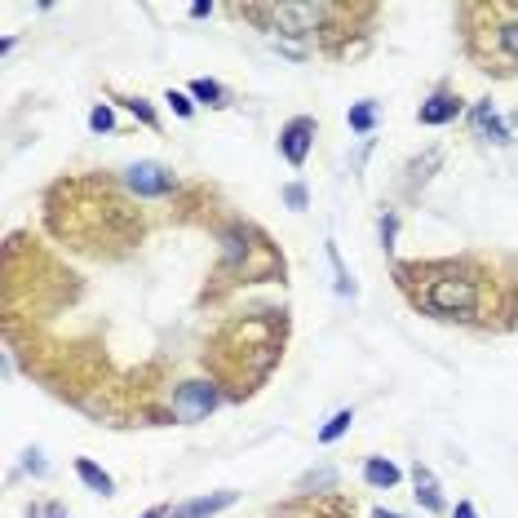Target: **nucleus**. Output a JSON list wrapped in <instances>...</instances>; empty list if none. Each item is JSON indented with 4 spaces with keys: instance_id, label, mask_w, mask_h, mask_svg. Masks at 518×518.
Segmentation results:
<instances>
[{
    "instance_id": "c85d7f7f",
    "label": "nucleus",
    "mask_w": 518,
    "mask_h": 518,
    "mask_svg": "<svg viewBox=\"0 0 518 518\" xmlns=\"http://www.w3.org/2000/svg\"><path fill=\"white\" fill-rule=\"evenodd\" d=\"M49 518H67L62 514V506H49Z\"/></svg>"
},
{
    "instance_id": "a878e982",
    "label": "nucleus",
    "mask_w": 518,
    "mask_h": 518,
    "mask_svg": "<svg viewBox=\"0 0 518 518\" xmlns=\"http://www.w3.org/2000/svg\"><path fill=\"white\" fill-rule=\"evenodd\" d=\"M452 518H479V510H475L470 501H457V510H452Z\"/></svg>"
},
{
    "instance_id": "423d86ee",
    "label": "nucleus",
    "mask_w": 518,
    "mask_h": 518,
    "mask_svg": "<svg viewBox=\"0 0 518 518\" xmlns=\"http://www.w3.org/2000/svg\"><path fill=\"white\" fill-rule=\"evenodd\" d=\"M271 518H355V501H346L337 492H319V497H297V501L279 506Z\"/></svg>"
},
{
    "instance_id": "5701e85b",
    "label": "nucleus",
    "mask_w": 518,
    "mask_h": 518,
    "mask_svg": "<svg viewBox=\"0 0 518 518\" xmlns=\"http://www.w3.org/2000/svg\"><path fill=\"white\" fill-rule=\"evenodd\" d=\"M169 106H173V111L182 115V120H191V115H195V106H191V98H186V93H177V89H169Z\"/></svg>"
},
{
    "instance_id": "393cba45",
    "label": "nucleus",
    "mask_w": 518,
    "mask_h": 518,
    "mask_svg": "<svg viewBox=\"0 0 518 518\" xmlns=\"http://www.w3.org/2000/svg\"><path fill=\"white\" fill-rule=\"evenodd\" d=\"M22 466H27V475H35V479L44 475V461H40V452H27V461H22Z\"/></svg>"
},
{
    "instance_id": "c756f323",
    "label": "nucleus",
    "mask_w": 518,
    "mask_h": 518,
    "mask_svg": "<svg viewBox=\"0 0 518 518\" xmlns=\"http://www.w3.org/2000/svg\"><path fill=\"white\" fill-rule=\"evenodd\" d=\"M373 518H404V514H390V510H377Z\"/></svg>"
},
{
    "instance_id": "bb28decb",
    "label": "nucleus",
    "mask_w": 518,
    "mask_h": 518,
    "mask_svg": "<svg viewBox=\"0 0 518 518\" xmlns=\"http://www.w3.org/2000/svg\"><path fill=\"white\" fill-rule=\"evenodd\" d=\"M208 13H213V4H204V0H200V4H191V18H208Z\"/></svg>"
},
{
    "instance_id": "cd10ccee",
    "label": "nucleus",
    "mask_w": 518,
    "mask_h": 518,
    "mask_svg": "<svg viewBox=\"0 0 518 518\" xmlns=\"http://www.w3.org/2000/svg\"><path fill=\"white\" fill-rule=\"evenodd\" d=\"M142 518H169V510H146Z\"/></svg>"
},
{
    "instance_id": "20e7f679",
    "label": "nucleus",
    "mask_w": 518,
    "mask_h": 518,
    "mask_svg": "<svg viewBox=\"0 0 518 518\" xmlns=\"http://www.w3.org/2000/svg\"><path fill=\"white\" fill-rule=\"evenodd\" d=\"M271 279H284V257L271 244V235L257 231L253 222H231L222 231V262L213 271L208 297L222 302L226 293H235L244 284H271Z\"/></svg>"
},
{
    "instance_id": "f8f14e48",
    "label": "nucleus",
    "mask_w": 518,
    "mask_h": 518,
    "mask_svg": "<svg viewBox=\"0 0 518 518\" xmlns=\"http://www.w3.org/2000/svg\"><path fill=\"white\" fill-rule=\"evenodd\" d=\"M412 488H417V501H421L430 514H443V510H448V501H443V492H439V483H435V475H430L426 466H412Z\"/></svg>"
},
{
    "instance_id": "6ab92c4d",
    "label": "nucleus",
    "mask_w": 518,
    "mask_h": 518,
    "mask_svg": "<svg viewBox=\"0 0 518 518\" xmlns=\"http://www.w3.org/2000/svg\"><path fill=\"white\" fill-rule=\"evenodd\" d=\"M328 262H333V275H337V293H341V297H355V284H350V275H346V266H341L337 244H328Z\"/></svg>"
},
{
    "instance_id": "9b49d317",
    "label": "nucleus",
    "mask_w": 518,
    "mask_h": 518,
    "mask_svg": "<svg viewBox=\"0 0 518 518\" xmlns=\"http://www.w3.org/2000/svg\"><path fill=\"white\" fill-rule=\"evenodd\" d=\"M231 506H235V492H208V497L173 506L169 518H213V514H222V510H231Z\"/></svg>"
},
{
    "instance_id": "dca6fc26",
    "label": "nucleus",
    "mask_w": 518,
    "mask_h": 518,
    "mask_svg": "<svg viewBox=\"0 0 518 518\" xmlns=\"http://www.w3.org/2000/svg\"><path fill=\"white\" fill-rule=\"evenodd\" d=\"M191 98H200L208 106H226V89L217 80H191Z\"/></svg>"
},
{
    "instance_id": "aec40b11",
    "label": "nucleus",
    "mask_w": 518,
    "mask_h": 518,
    "mask_svg": "<svg viewBox=\"0 0 518 518\" xmlns=\"http://www.w3.org/2000/svg\"><path fill=\"white\" fill-rule=\"evenodd\" d=\"M124 106H129V111H133V115H137L146 129H160V115L151 111V102H146V98H124Z\"/></svg>"
},
{
    "instance_id": "39448f33",
    "label": "nucleus",
    "mask_w": 518,
    "mask_h": 518,
    "mask_svg": "<svg viewBox=\"0 0 518 518\" xmlns=\"http://www.w3.org/2000/svg\"><path fill=\"white\" fill-rule=\"evenodd\" d=\"M461 40L466 58L479 71L514 75L518 71V4H461Z\"/></svg>"
},
{
    "instance_id": "a211bd4d",
    "label": "nucleus",
    "mask_w": 518,
    "mask_h": 518,
    "mask_svg": "<svg viewBox=\"0 0 518 518\" xmlns=\"http://www.w3.org/2000/svg\"><path fill=\"white\" fill-rule=\"evenodd\" d=\"M346 120H350V129H355V133H373V120H377V102H355Z\"/></svg>"
},
{
    "instance_id": "4468645a",
    "label": "nucleus",
    "mask_w": 518,
    "mask_h": 518,
    "mask_svg": "<svg viewBox=\"0 0 518 518\" xmlns=\"http://www.w3.org/2000/svg\"><path fill=\"white\" fill-rule=\"evenodd\" d=\"M364 479H368V488H377V492H390L404 475H399V466L395 461H386V457H373L368 466H364Z\"/></svg>"
},
{
    "instance_id": "0eeeda50",
    "label": "nucleus",
    "mask_w": 518,
    "mask_h": 518,
    "mask_svg": "<svg viewBox=\"0 0 518 518\" xmlns=\"http://www.w3.org/2000/svg\"><path fill=\"white\" fill-rule=\"evenodd\" d=\"M217 399H222V390H217L213 381H182V386L173 390L169 408H173L177 417H186V421H200V417H208V412L217 408Z\"/></svg>"
},
{
    "instance_id": "412c9836",
    "label": "nucleus",
    "mask_w": 518,
    "mask_h": 518,
    "mask_svg": "<svg viewBox=\"0 0 518 518\" xmlns=\"http://www.w3.org/2000/svg\"><path fill=\"white\" fill-rule=\"evenodd\" d=\"M89 129H93V133H111V129H115V115H111V106H106V102L89 111Z\"/></svg>"
},
{
    "instance_id": "f3484780",
    "label": "nucleus",
    "mask_w": 518,
    "mask_h": 518,
    "mask_svg": "<svg viewBox=\"0 0 518 518\" xmlns=\"http://www.w3.org/2000/svg\"><path fill=\"white\" fill-rule=\"evenodd\" d=\"M350 421H355V412H350V408L333 412V417H328V426L319 430V443H337V439H341V435L350 430Z\"/></svg>"
},
{
    "instance_id": "2eb2a0df",
    "label": "nucleus",
    "mask_w": 518,
    "mask_h": 518,
    "mask_svg": "<svg viewBox=\"0 0 518 518\" xmlns=\"http://www.w3.org/2000/svg\"><path fill=\"white\" fill-rule=\"evenodd\" d=\"M75 475H80V483L89 488V492H102V497H111L115 492V483H111V475L102 470V466H93V461H75Z\"/></svg>"
},
{
    "instance_id": "6e6552de",
    "label": "nucleus",
    "mask_w": 518,
    "mask_h": 518,
    "mask_svg": "<svg viewBox=\"0 0 518 518\" xmlns=\"http://www.w3.org/2000/svg\"><path fill=\"white\" fill-rule=\"evenodd\" d=\"M315 133H319V124H315L310 115H293V120L279 129V151H284V160H288L293 169L306 164V155H310V146H315Z\"/></svg>"
},
{
    "instance_id": "1a4fd4ad",
    "label": "nucleus",
    "mask_w": 518,
    "mask_h": 518,
    "mask_svg": "<svg viewBox=\"0 0 518 518\" xmlns=\"http://www.w3.org/2000/svg\"><path fill=\"white\" fill-rule=\"evenodd\" d=\"M124 182H129V191H133V195H142V200L173 195V173H169L164 164H151V160L133 164V169L124 173Z\"/></svg>"
},
{
    "instance_id": "4be33fe9",
    "label": "nucleus",
    "mask_w": 518,
    "mask_h": 518,
    "mask_svg": "<svg viewBox=\"0 0 518 518\" xmlns=\"http://www.w3.org/2000/svg\"><path fill=\"white\" fill-rule=\"evenodd\" d=\"M284 204L302 213V208L310 204V195H306V186H302V182H288V186H284Z\"/></svg>"
},
{
    "instance_id": "b1692460",
    "label": "nucleus",
    "mask_w": 518,
    "mask_h": 518,
    "mask_svg": "<svg viewBox=\"0 0 518 518\" xmlns=\"http://www.w3.org/2000/svg\"><path fill=\"white\" fill-rule=\"evenodd\" d=\"M395 231H399V217L386 213V217H381V248H386V253L395 248Z\"/></svg>"
},
{
    "instance_id": "ddd939ff",
    "label": "nucleus",
    "mask_w": 518,
    "mask_h": 518,
    "mask_svg": "<svg viewBox=\"0 0 518 518\" xmlns=\"http://www.w3.org/2000/svg\"><path fill=\"white\" fill-rule=\"evenodd\" d=\"M475 129H479V137H492V142H510V133H506V120L492 111V102H479L475 106Z\"/></svg>"
},
{
    "instance_id": "f03ea898",
    "label": "nucleus",
    "mask_w": 518,
    "mask_h": 518,
    "mask_svg": "<svg viewBox=\"0 0 518 518\" xmlns=\"http://www.w3.org/2000/svg\"><path fill=\"white\" fill-rule=\"evenodd\" d=\"M44 217L58 239L98 257L111 248H133L142 239V217L120 200L111 182H98V177L58 182L44 195Z\"/></svg>"
},
{
    "instance_id": "7ed1b4c3",
    "label": "nucleus",
    "mask_w": 518,
    "mask_h": 518,
    "mask_svg": "<svg viewBox=\"0 0 518 518\" xmlns=\"http://www.w3.org/2000/svg\"><path fill=\"white\" fill-rule=\"evenodd\" d=\"M284 341H288V315L275 306H262V310L226 319L208 337L204 368L226 399H248L279 368Z\"/></svg>"
},
{
    "instance_id": "7c9ffc66",
    "label": "nucleus",
    "mask_w": 518,
    "mask_h": 518,
    "mask_svg": "<svg viewBox=\"0 0 518 518\" xmlns=\"http://www.w3.org/2000/svg\"><path fill=\"white\" fill-rule=\"evenodd\" d=\"M514 124H518V111H514Z\"/></svg>"
},
{
    "instance_id": "f257e3e1",
    "label": "nucleus",
    "mask_w": 518,
    "mask_h": 518,
    "mask_svg": "<svg viewBox=\"0 0 518 518\" xmlns=\"http://www.w3.org/2000/svg\"><path fill=\"white\" fill-rule=\"evenodd\" d=\"M395 284L412 310L470 324V328H506L510 324V284L479 257H435V262H399Z\"/></svg>"
},
{
    "instance_id": "9d476101",
    "label": "nucleus",
    "mask_w": 518,
    "mask_h": 518,
    "mask_svg": "<svg viewBox=\"0 0 518 518\" xmlns=\"http://www.w3.org/2000/svg\"><path fill=\"white\" fill-rule=\"evenodd\" d=\"M457 115H461V98H457V93H448V89L430 93V98L421 102V111H417V120H421V124H430V129H435V124H452Z\"/></svg>"
}]
</instances>
